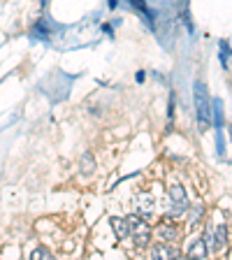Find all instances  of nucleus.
Masks as SVG:
<instances>
[{
	"mask_svg": "<svg viewBox=\"0 0 232 260\" xmlns=\"http://www.w3.org/2000/svg\"><path fill=\"white\" fill-rule=\"evenodd\" d=\"M81 172L84 174L91 172V156H84V168H81Z\"/></svg>",
	"mask_w": 232,
	"mask_h": 260,
	"instance_id": "9b49d317",
	"label": "nucleus"
},
{
	"mask_svg": "<svg viewBox=\"0 0 232 260\" xmlns=\"http://www.w3.org/2000/svg\"><path fill=\"white\" fill-rule=\"evenodd\" d=\"M30 258H35V260H49V258H51V251H49V249H42V246H40V249H35V251H32V253H30Z\"/></svg>",
	"mask_w": 232,
	"mask_h": 260,
	"instance_id": "9d476101",
	"label": "nucleus"
},
{
	"mask_svg": "<svg viewBox=\"0 0 232 260\" xmlns=\"http://www.w3.org/2000/svg\"><path fill=\"white\" fill-rule=\"evenodd\" d=\"M170 195L174 198V209H172V216H177V214H181V211H186V207H188V198H186V190L181 188L179 184H174L172 188H170Z\"/></svg>",
	"mask_w": 232,
	"mask_h": 260,
	"instance_id": "7ed1b4c3",
	"label": "nucleus"
},
{
	"mask_svg": "<svg viewBox=\"0 0 232 260\" xmlns=\"http://www.w3.org/2000/svg\"><path fill=\"white\" fill-rule=\"evenodd\" d=\"M125 225H128V237L135 242V246L144 249L146 244H149V239H151V228H149V223L142 221L140 216H128L125 218Z\"/></svg>",
	"mask_w": 232,
	"mask_h": 260,
	"instance_id": "f257e3e1",
	"label": "nucleus"
},
{
	"mask_svg": "<svg viewBox=\"0 0 232 260\" xmlns=\"http://www.w3.org/2000/svg\"><path fill=\"white\" fill-rule=\"evenodd\" d=\"M137 200H140V202H137V209H140L142 216H151V214H153V198H151V195L142 193Z\"/></svg>",
	"mask_w": 232,
	"mask_h": 260,
	"instance_id": "423d86ee",
	"label": "nucleus"
},
{
	"mask_svg": "<svg viewBox=\"0 0 232 260\" xmlns=\"http://www.w3.org/2000/svg\"><path fill=\"white\" fill-rule=\"evenodd\" d=\"M225 237H227L225 225H218V228H216V235H214V249L221 251V249H223V244H225Z\"/></svg>",
	"mask_w": 232,
	"mask_h": 260,
	"instance_id": "6e6552de",
	"label": "nucleus"
},
{
	"mask_svg": "<svg viewBox=\"0 0 232 260\" xmlns=\"http://www.w3.org/2000/svg\"><path fill=\"white\" fill-rule=\"evenodd\" d=\"M205 255H207V244H205V239H197V242L190 246L188 258H205Z\"/></svg>",
	"mask_w": 232,
	"mask_h": 260,
	"instance_id": "0eeeda50",
	"label": "nucleus"
},
{
	"mask_svg": "<svg viewBox=\"0 0 232 260\" xmlns=\"http://www.w3.org/2000/svg\"><path fill=\"white\" fill-rule=\"evenodd\" d=\"M112 225L116 230L119 237H128V225H125V218H112Z\"/></svg>",
	"mask_w": 232,
	"mask_h": 260,
	"instance_id": "1a4fd4ad",
	"label": "nucleus"
},
{
	"mask_svg": "<svg viewBox=\"0 0 232 260\" xmlns=\"http://www.w3.org/2000/svg\"><path fill=\"white\" fill-rule=\"evenodd\" d=\"M195 107H197V121H200V125L202 128L209 125L211 112H209V103H207V91H205V86H202L200 81L195 84Z\"/></svg>",
	"mask_w": 232,
	"mask_h": 260,
	"instance_id": "f03ea898",
	"label": "nucleus"
},
{
	"mask_svg": "<svg viewBox=\"0 0 232 260\" xmlns=\"http://www.w3.org/2000/svg\"><path fill=\"white\" fill-rule=\"evenodd\" d=\"M149 255L151 258H179V251L174 249V246H168V242L158 244V246H153L151 251H149Z\"/></svg>",
	"mask_w": 232,
	"mask_h": 260,
	"instance_id": "20e7f679",
	"label": "nucleus"
},
{
	"mask_svg": "<svg viewBox=\"0 0 232 260\" xmlns=\"http://www.w3.org/2000/svg\"><path fill=\"white\" fill-rule=\"evenodd\" d=\"M156 235H158V239H160V242H172V239L179 237V230L174 225L160 223V225H158V230H156Z\"/></svg>",
	"mask_w": 232,
	"mask_h": 260,
	"instance_id": "39448f33",
	"label": "nucleus"
}]
</instances>
